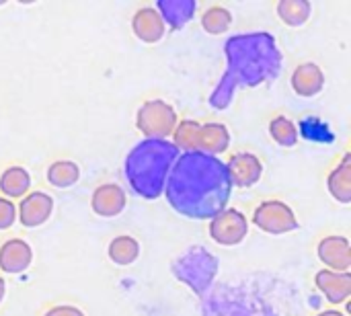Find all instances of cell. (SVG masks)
<instances>
[{
	"label": "cell",
	"instance_id": "277c9868",
	"mask_svg": "<svg viewBox=\"0 0 351 316\" xmlns=\"http://www.w3.org/2000/svg\"><path fill=\"white\" fill-rule=\"evenodd\" d=\"M216 271H218V263H216L214 255L202 247L189 249L173 265V274L177 276V280L187 284L197 294L208 290V286L216 278Z\"/></svg>",
	"mask_w": 351,
	"mask_h": 316
},
{
	"label": "cell",
	"instance_id": "8fae6325",
	"mask_svg": "<svg viewBox=\"0 0 351 316\" xmlns=\"http://www.w3.org/2000/svg\"><path fill=\"white\" fill-rule=\"evenodd\" d=\"M128 206V195L117 183H103L90 195V208L101 218H115Z\"/></svg>",
	"mask_w": 351,
	"mask_h": 316
},
{
	"label": "cell",
	"instance_id": "7a4b0ae2",
	"mask_svg": "<svg viewBox=\"0 0 351 316\" xmlns=\"http://www.w3.org/2000/svg\"><path fill=\"white\" fill-rule=\"evenodd\" d=\"M226 76L237 86L255 88L278 78L282 70V51L267 31L241 33L224 43Z\"/></svg>",
	"mask_w": 351,
	"mask_h": 316
},
{
	"label": "cell",
	"instance_id": "7402d4cb",
	"mask_svg": "<svg viewBox=\"0 0 351 316\" xmlns=\"http://www.w3.org/2000/svg\"><path fill=\"white\" fill-rule=\"evenodd\" d=\"M47 183L56 189H68L78 183L80 167L74 160H56L45 171Z\"/></svg>",
	"mask_w": 351,
	"mask_h": 316
},
{
	"label": "cell",
	"instance_id": "6da1fadb",
	"mask_svg": "<svg viewBox=\"0 0 351 316\" xmlns=\"http://www.w3.org/2000/svg\"><path fill=\"white\" fill-rule=\"evenodd\" d=\"M165 195L177 214L189 220H212L226 210L232 183L220 158L204 152H185L169 173Z\"/></svg>",
	"mask_w": 351,
	"mask_h": 316
},
{
	"label": "cell",
	"instance_id": "e0dca14e",
	"mask_svg": "<svg viewBox=\"0 0 351 316\" xmlns=\"http://www.w3.org/2000/svg\"><path fill=\"white\" fill-rule=\"evenodd\" d=\"M228 146H230V132L224 123H218V121L202 123L199 152L218 158L220 154H224L228 150Z\"/></svg>",
	"mask_w": 351,
	"mask_h": 316
},
{
	"label": "cell",
	"instance_id": "d6986e66",
	"mask_svg": "<svg viewBox=\"0 0 351 316\" xmlns=\"http://www.w3.org/2000/svg\"><path fill=\"white\" fill-rule=\"evenodd\" d=\"M31 189V175L27 169L23 167H8L2 175H0V193L6 199H23Z\"/></svg>",
	"mask_w": 351,
	"mask_h": 316
},
{
	"label": "cell",
	"instance_id": "44dd1931",
	"mask_svg": "<svg viewBox=\"0 0 351 316\" xmlns=\"http://www.w3.org/2000/svg\"><path fill=\"white\" fill-rule=\"evenodd\" d=\"M280 21L288 27H302L313 14V4L308 0H280L276 6Z\"/></svg>",
	"mask_w": 351,
	"mask_h": 316
},
{
	"label": "cell",
	"instance_id": "4316f807",
	"mask_svg": "<svg viewBox=\"0 0 351 316\" xmlns=\"http://www.w3.org/2000/svg\"><path fill=\"white\" fill-rule=\"evenodd\" d=\"M16 222V206L14 202L0 197V230H8Z\"/></svg>",
	"mask_w": 351,
	"mask_h": 316
},
{
	"label": "cell",
	"instance_id": "9a60e30c",
	"mask_svg": "<svg viewBox=\"0 0 351 316\" xmlns=\"http://www.w3.org/2000/svg\"><path fill=\"white\" fill-rule=\"evenodd\" d=\"M317 290L335 306L346 304L351 296V274H337L331 269H321L315 276Z\"/></svg>",
	"mask_w": 351,
	"mask_h": 316
},
{
	"label": "cell",
	"instance_id": "8992f818",
	"mask_svg": "<svg viewBox=\"0 0 351 316\" xmlns=\"http://www.w3.org/2000/svg\"><path fill=\"white\" fill-rule=\"evenodd\" d=\"M253 224L265 232V234H274V236H280V234H288V232H294L298 230V218L294 214V210L280 202V199H267V202H261L255 212H253Z\"/></svg>",
	"mask_w": 351,
	"mask_h": 316
},
{
	"label": "cell",
	"instance_id": "83f0119b",
	"mask_svg": "<svg viewBox=\"0 0 351 316\" xmlns=\"http://www.w3.org/2000/svg\"><path fill=\"white\" fill-rule=\"evenodd\" d=\"M43 316H84V313L80 308L72 306V304H60V306L49 308Z\"/></svg>",
	"mask_w": 351,
	"mask_h": 316
},
{
	"label": "cell",
	"instance_id": "4fadbf2b",
	"mask_svg": "<svg viewBox=\"0 0 351 316\" xmlns=\"http://www.w3.org/2000/svg\"><path fill=\"white\" fill-rule=\"evenodd\" d=\"M132 31L142 43L152 45V43H158L165 37L167 25H165L162 16L158 14V10L154 6H142L132 16Z\"/></svg>",
	"mask_w": 351,
	"mask_h": 316
},
{
	"label": "cell",
	"instance_id": "30bf717a",
	"mask_svg": "<svg viewBox=\"0 0 351 316\" xmlns=\"http://www.w3.org/2000/svg\"><path fill=\"white\" fill-rule=\"evenodd\" d=\"M317 257L321 259V263H325V269H331L337 274H350V241L346 236L331 234V236L321 239L317 245Z\"/></svg>",
	"mask_w": 351,
	"mask_h": 316
},
{
	"label": "cell",
	"instance_id": "5b68a950",
	"mask_svg": "<svg viewBox=\"0 0 351 316\" xmlns=\"http://www.w3.org/2000/svg\"><path fill=\"white\" fill-rule=\"evenodd\" d=\"M179 123L175 107L162 99H148L136 111V127L146 140H167L173 136Z\"/></svg>",
	"mask_w": 351,
	"mask_h": 316
},
{
	"label": "cell",
	"instance_id": "7c38bea8",
	"mask_svg": "<svg viewBox=\"0 0 351 316\" xmlns=\"http://www.w3.org/2000/svg\"><path fill=\"white\" fill-rule=\"evenodd\" d=\"M33 263V249L23 239H8L0 247V271L6 276L25 274Z\"/></svg>",
	"mask_w": 351,
	"mask_h": 316
},
{
	"label": "cell",
	"instance_id": "2e32d148",
	"mask_svg": "<svg viewBox=\"0 0 351 316\" xmlns=\"http://www.w3.org/2000/svg\"><path fill=\"white\" fill-rule=\"evenodd\" d=\"M154 8L158 10L167 27L183 29L195 16L197 2L195 0H158Z\"/></svg>",
	"mask_w": 351,
	"mask_h": 316
},
{
	"label": "cell",
	"instance_id": "f1b7e54d",
	"mask_svg": "<svg viewBox=\"0 0 351 316\" xmlns=\"http://www.w3.org/2000/svg\"><path fill=\"white\" fill-rule=\"evenodd\" d=\"M317 316H348L346 313H341V311H337V308H333V311H325V313H319Z\"/></svg>",
	"mask_w": 351,
	"mask_h": 316
},
{
	"label": "cell",
	"instance_id": "603a6c76",
	"mask_svg": "<svg viewBox=\"0 0 351 316\" xmlns=\"http://www.w3.org/2000/svg\"><path fill=\"white\" fill-rule=\"evenodd\" d=\"M199 134H202V123L193 119H183L177 123L173 132V146L181 152H199Z\"/></svg>",
	"mask_w": 351,
	"mask_h": 316
},
{
	"label": "cell",
	"instance_id": "ffe728a7",
	"mask_svg": "<svg viewBox=\"0 0 351 316\" xmlns=\"http://www.w3.org/2000/svg\"><path fill=\"white\" fill-rule=\"evenodd\" d=\"M107 255H109V259H111L115 265L128 267V265H132V263L138 261V257H140V243H138V239H134V236H130V234L115 236V239L109 243Z\"/></svg>",
	"mask_w": 351,
	"mask_h": 316
},
{
	"label": "cell",
	"instance_id": "5bb4252c",
	"mask_svg": "<svg viewBox=\"0 0 351 316\" xmlns=\"http://www.w3.org/2000/svg\"><path fill=\"white\" fill-rule=\"evenodd\" d=\"M292 90L302 97V99H313L325 88V72L319 64L315 62H304L298 64L292 72L290 78Z\"/></svg>",
	"mask_w": 351,
	"mask_h": 316
},
{
	"label": "cell",
	"instance_id": "cb8c5ba5",
	"mask_svg": "<svg viewBox=\"0 0 351 316\" xmlns=\"http://www.w3.org/2000/svg\"><path fill=\"white\" fill-rule=\"evenodd\" d=\"M230 25H232V12L226 6L214 4V6L206 8L204 14H202V27L210 35L226 33L230 29Z\"/></svg>",
	"mask_w": 351,
	"mask_h": 316
},
{
	"label": "cell",
	"instance_id": "d4e9b609",
	"mask_svg": "<svg viewBox=\"0 0 351 316\" xmlns=\"http://www.w3.org/2000/svg\"><path fill=\"white\" fill-rule=\"evenodd\" d=\"M269 136L282 148H292L298 144V127L286 115H278L269 121Z\"/></svg>",
	"mask_w": 351,
	"mask_h": 316
},
{
	"label": "cell",
	"instance_id": "3957f363",
	"mask_svg": "<svg viewBox=\"0 0 351 316\" xmlns=\"http://www.w3.org/2000/svg\"><path fill=\"white\" fill-rule=\"evenodd\" d=\"M179 150L169 140H142L125 158V179L142 199H158L165 193L169 173Z\"/></svg>",
	"mask_w": 351,
	"mask_h": 316
},
{
	"label": "cell",
	"instance_id": "f546056e",
	"mask_svg": "<svg viewBox=\"0 0 351 316\" xmlns=\"http://www.w3.org/2000/svg\"><path fill=\"white\" fill-rule=\"evenodd\" d=\"M4 296H6V282L0 278V304H2V300H4Z\"/></svg>",
	"mask_w": 351,
	"mask_h": 316
},
{
	"label": "cell",
	"instance_id": "484cf974",
	"mask_svg": "<svg viewBox=\"0 0 351 316\" xmlns=\"http://www.w3.org/2000/svg\"><path fill=\"white\" fill-rule=\"evenodd\" d=\"M239 86L224 74L222 76V80H220V84L214 88V93L210 95V105L214 107V109H226L230 103H232V97H234V90H237Z\"/></svg>",
	"mask_w": 351,
	"mask_h": 316
},
{
	"label": "cell",
	"instance_id": "9c48e42d",
	"mask_svg": "<svg viewBox=\"0 0 351 316\" xmlns=\"http://www.w3.org/2000/svg\"><path fill=\"white\" fill-rule=\"evenodd\" d=\"M224 165H226L232 187H239V189H249L257 185L263 177V162L253 152H239L230 156V160Z\"/></svg>",
	"mask_w": 351,
	"mask_h": 316
},
{
	"label": "cell",
	"instance_id": "52a82bcc",
	"mask_svg": "<svg viewBox=\"0 0 351 316\" xmlns=\"http://www.w3.org/2000/svg\"><path fill=\"white\" fill-rule=\"evenodd\" d=\"M210 239L220 247H237L249 234V220L237 208H226L210 220Z\"/></svg>",
	"mask_w": 351,
	"mask_h": 316
},
{
	"label": "cell",
	"instance_id": "ba28073f",
	"mask_svg": "<svg viewBox=\"0 0 351 316\" xmlns=\"http://www.w3.org/2000/svg\"><path fill=\"white\" fill-rule=\"evenodd\" d=\"M51 212L53 197L45 191H31L16 206V220L25 228H39L51 218Z\"/></svg>",
	"mask_w": 351,
	"mask_h": 316
},
{
	"label": "cell",
	"instance_id": "ac0fdd59",
	"mask_svg": "<svg viewBox=\"0 0 351 316\" xmlns=\"http://www.w3.org/2000/svg\"><path fill=\"white\" fill-rule=\"evenodd\" d=\"M327 189L331 197L343 206L351 204V154L348 152L341 162L329 173L327 177Z\"/></svg>",
	"mask_w": 351,
	"mask_h": 316
}]
</instances>
